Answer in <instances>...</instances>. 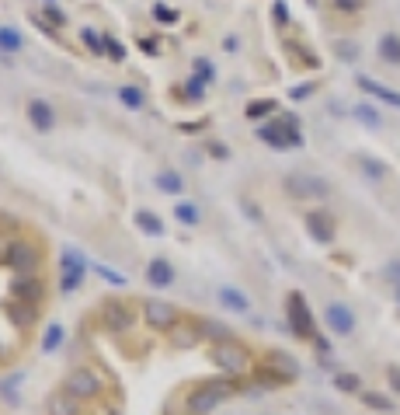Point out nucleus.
Listing matches in <instances>:
<instances>
[{"mask_svg": "<svg viewBox=\"0 0 400 415\" xmlns=\"http://www.w3.org/2000/svg\"><path fill=\"white\" fill-rule=\"evenodd\" d=\"M8 262H11L18 273H32V269L38 266V251H35L28 241H18V244H11V251H8Z\"/></svg>", "mask_w": 400, "mask_h": 415, "instance_id": "obj_7", "label": "nucleus"}, {"mask_svg": "<svg viewBox=\"0 0 400 415\" xmlns=\"http://www.w3.org/2000/svg\"><path fill=\"white\" fill-rule=\"evenodd\" d=\"M153 14H157L160 21H178V14H175V11H170V8H160V4L153 8Z\"/></svg>", "mask_w": 400, "mask_h": 415, "instance_id": "obj_24", "label": "nucleus"}, {"mask_svg": "<svg viewBox=\"0 0 400 415\" xmlns=\"http://www.w3.org/2000/svg\"><path fill=\"white\" fill-rule=\"evenodd\" d=\"M175 217H178L181 224H199V206H195V202H178V206H175Z\"/></svg>", "mask_w": 400, "mask_h": 415, "instance_id": "obj_18", "label": "nucleus"}, {"mask_svg": "<svg viewBox=\"0 0 400 415\" xmlns=\"http://www.w3.org/2000/svg\"><path fill=\"white\" fill-rule=\"evenodd\" d=\"M119 98H122V105H129V109H140V105H143V94H140L136 87H122Z\"/></svg>", "mask_w": 400, "mask_h": 415, "instance_id": "obj_20", "label": "nucleus"}, {"mask_svg": "<svg viewBox=\"0 0 400 415\" xmlns=\"http://www.w3.org/2000/svg\"><path fill=\"white\" fill-rule=\"evenodd\" d=\"M45 14L52 18V25H63V11H60V8H49Z\"/></svg>", "mask_w": 400, "mask_h": 415, "instance_id": "obj_28", "label": "nucleus"}, {"mask_svg": "<svg viewBox=\"0 0 400 415\" xmlns=\"http://www.w3.org/2000/svg\"><path fill=\"white\" fill-rule=\"evenodd\" d=\"M146 279H150L153 286H167L170 279H175V269H170L167 258H153L150 269H146Z\"/></svg>", "mask_w": 400, "mask_h": 415, "instance_id": "obj_9", "label": "nucleus"}, {"mask_svg": "<svg viewBox=\"0 0 400 415\" xmlns=\"http://www.w3.org/2000/svg\"><path fill=\"white\" fill-rule=\"evenodd\" d=\"M63 342V328L60 325H49V332H45V339H42V345H45V352H52L56 345Z\"/></svg>", "mask_w": 400, "mask_h": 415, "instance_id": "obj_19", "label": "nucleus"}, {"mask_svg": "<svg viewBox=\"0 0 400 415\" xmlns=\"http://www.w3.org/2000/svg\"><path fill=\"white\" fill-rule=\"evenodd\" d=\"M101 318H104V325H108L111 332H122V328L133 325V310H129L122 300H104V304H101Z\"/></svg>", "mask_w": 400, "mask_h": 415, "instance_id": "obj_5", "label": "nucleus"}, {"mask_svg": "<svg viewBox=\"0 0 400 415\" xmlns=\"http://www.w3.org/2000/svg\"><path fill=\"white\" fill-rule=\"evenodd\" d=\"M136 227H143V231H146V234H153V237H160V234H164L160 217H153L150 210H140V213H136Z\"/></svg>", "mask_w": 400, "mask_h": 415, "instance_id": "obj_15", "label": "nucleus"}, {"mask_svg": "<svg viewBox=\"0 0 400 415\" xmlns=\"http://www.w3.org/2000/svg\"><path fill=\"white\" fill-rule=\"evenodd\" d=\"M289 315H293V328H296L300 335H310V318H307V307H303L300 297L289 300Z\"/></svg>", "mask_w": 400, "mask_h": 415, "instance_id": "obj_11", "label": "nucleus"}, {"mask_svg": "<svg viewBox=\"0 0 400 415\" xmlns=\"http://www.w3.org/2000/svg\"><path fill=\"white\" fill-rule=\"evenodd\" d=\"M77 401L80 398H74V394H56L49 401V415H77Z\"/></svg>", "mask_w": 400, "mask_h": 415, "instance_id": "obj_12", "label": "nucleus"}, {"mask_svg": "<svg viewBox=\"0 0 400 415\" xmlns=\"http://www.w3.org/2000/svg\"><path fill=\"white\" fill-rule=\"evenodd\" d=\"M212 359H216V367H219L223 374H230V377H237V374L247 370V349H244L237 339L216 342V345H212Z\"/></svg>", "mask_w": 400, "mask_h": 415, "instance_id": "obj_2", "label": "nucleus"}, {"mask_svg": "<svg viewBox=\"0 0 400 415\" xmlns=\"http://www.w3.org/2000/svg\"><path fill=\"white\" fill-rule=\"evenodd\" d=\"M327 318H331V325H334L337 332H348V328H352V318H348V310H345V307H331V310H327Z\"/></svg>", "mask_w": 400, "mask_h": 415, "instance_id": "obj_17", "label": "nucleus"}, {"mask_svg": "<svg viewBox=\"0 0 400 415\" xmlns=\"http://www.w3.org/2000/svg\"><path fill=\"white\" fill-rule=\"evenodd\" d=\"M219 300H223V307L237 310V315H244V310L251 307V304H247V297H244L241 290H234V286H223V290H219Z\"/></svg>", "mask_w": 400, "mask_h": 415, "instance_id": "obj_10", "label": "nucleus"}, {"mask_svg": "<svg viewBox=\"0 0 400 415\" xmlns=\"http://www.w3.org/2000/svg\"><path fill=\"white\" fill-rule=\"evenodd\" d=\"M101 276H104V279H111V283H122V276H119V273H108L104 266H101Z\"/></svg>", "mask_w": 400, "mask_h": 415, "instance_id": "obj_29", "label": "nucleus"}, {"mask_svg": "<svg viewBox=\"0 0 400 415\" xmlns=\"http://www.w3.org/2000/svg\"><path fill=\"white\" fill-rule=\"evenodd\" d=\"M67 394H74V398H98L101 394V377L94 374V370H74L70 377H67Z\"/></svg>", "mask_w": 400, "mask_h": 415, "instance_id": "obj_4", "label": "nucleus"}, {"mask_svg": "<svg viewBox=\"0 0 400 415\" xmlns=\"http://www.w3.org/2000/svg\"><path fill=\"white\" fill-rule=\"evenodd\" d=\"M84 39L91 42V49H98V53H101V49H104V42L98 39V32H91V28H87V32H84Z\"/></svg>", "mask_w": 400, "mask_h": 415, "instance_id": "obj_25", "label": "nucleus"}, {"mask_svg": "<svg viewBox=\"0 0 400 415\" xmlns=\"http://www.w3.org/2000/svg\"><path fill=\"white\" fill-rule=\"evenodd\" d=\"M143 318H146L150 328H164V332L178 328V321H181L178 307H175V304H167V300H157V297L143 304Z\"/></svg>", "mask_w": 400, "mask_h": 415, "instance_id": "obj_3", "label": "nucleus"}, {"mask_svg": "<svg viewBox=\"0 0 400 415\" xmlns=\"http://www.w3.org/2000/svg\"><path fill=\"white\" fill-rule=\"evenodd\" d=\"M14 297H18V300H28V304H35V300L42 297V283H38V279H21V283L14 286Z\"/></svg>", "mask_w": 400, "mask_h": 415, "instance_id": "obj_14", "label": "nucleus"}, {"mask_svg": "<svg viewBox=\"0 0 400 415\" xmlns=\"http://www.w3.org/2000/svg\"><path fill=\"white\" fill-rule=\"evenodd\" d=\"M334 4H337L341 11H355V8H359V0H334Z\"/></svg>", "mask_w": 400, "mask_h": 415, "instance_id": "obj_27", "label": "nucleus"}, {"mask_svg": "<svg viewBox=\"0 0 400 415\" xmlns=\"http://www.w3.org/2000/svg\"><path fill=\"white\" fill-rule=\"evenodd\" d=\"M234 391H237L234 381H202V384L192 387V394H188V412H192V415H209L216 405H223Z\"/></svg>", "mask_w": 400, "mask_h": 415, "instance_id": "obj_1", "label": "nucleus"}, {"mask_svg": "<svg viewBox=\"0 0 400 415\" xmlns=\"http://www.w3.org/2000/svg\"><path fill=\"white\" fill-rule=\"evenodd\" d=\"M212 74H216V70H212V63H209V60H195V77H199L202 84H205V81H212Z\"/></svg>", "mask_w": 400, "mask_h": 415, "instance_id": "obj_21", "label": "nucleus"}, {"mask_svg": "<svg viewBox=\"0 0 400 415\" xmlns=\"http://www.w3.org/2000/svg\"><path fill=\"white\" fill-rule=\"evenodd\" d=\"M28 119H32V126L35 129H42V133H49L52 126H56V116H52V109L45 105V101H32V105H28Z\"/></svg>", "mask_w": 400, "mask_h": 415, "instance_id": "obj_8", "label": "nucleus"}, {"mask_svg": "<svg viewBox=\"0 0 400 415\" xmlns=\"http://www.w3.org/2000/svg\"><path fill=\"white\" fill-rule=\"evenodd\" d=\"M157 189H160V192H170V195H178V192L185 189V182H181L178 171H160V175H157Z\"/></svg>", "mask_w": 400, "mask_h": 415, "instance_id": "obj_13", "label": "nucleus"}, {"mask_svg": "<svg viewBox=\"0 0 400 415\" xmlns=\"http://www.w3.org/2000/svg\"><path fill=\"white\" fill-rule=\"evenodd\" d=\"M80 279H84V258L74 251H63V283H60L63 293H74L80 286Z\"/></svg>", "mask_w": 400, "mask_h": 415, "instance_id": "obj_6", "label": "nucleus"}, {"mask_svg": "<svg viewBox=\"0 0 400 415\" xmlns=\"http://www.w3.org/2000/svg\"><path fill=\"white\" fill-rule=\"evenodd\" d=\"M0 49H4V53H18V49H21V35L14 28H0Z\"/></svg>", "mask_w": 400, "mask_h": 415, "instance_id": "obj_16", "label": "nucleus"}, {"mask_svg": "<svg viewBox=\"0 0 400 415\" xmlns=\"http://www.w3.org/2000/svg\"><path fill=\"white\" fill-rule=\"evenodd\" d=\"M104 49H108V53L115 56V60H122V56H126V53H122V45H119L115 39H104Z\"/></svg>", "mask_w": 400, "mask_h": 415, "instance_id": "obj_23", "label": "nucleus"}, {"mask_svg": "<svg viewBox=\"0 0 400 415\" xmlns=\"http://www.w3.org/2000/svg\"><path fill=\"white\" fill-rule=\"evenodd\" d=\"M175 342H178V345H195V342H199V332H192V328H178V332H175Z\"/></svg>", "mask_w": 400, "mask_h": 415, "instance_id": "obj_22", "label": "nucleus"}, {"mask_svg": "<svg viewBox=\"0 0 400 415\" xmlns=\"http://www.w3.org/2000/svg\"><path fill=\"white\" fill-rule=\"evenodd\" d=\"M188 94H192V98H202V81H199V77L188 81Z\"/></svg>", "mask_w": 400, "mask_h": 415, "instance_id": "obj_26", "label": "nucleus"}]
</instances>
